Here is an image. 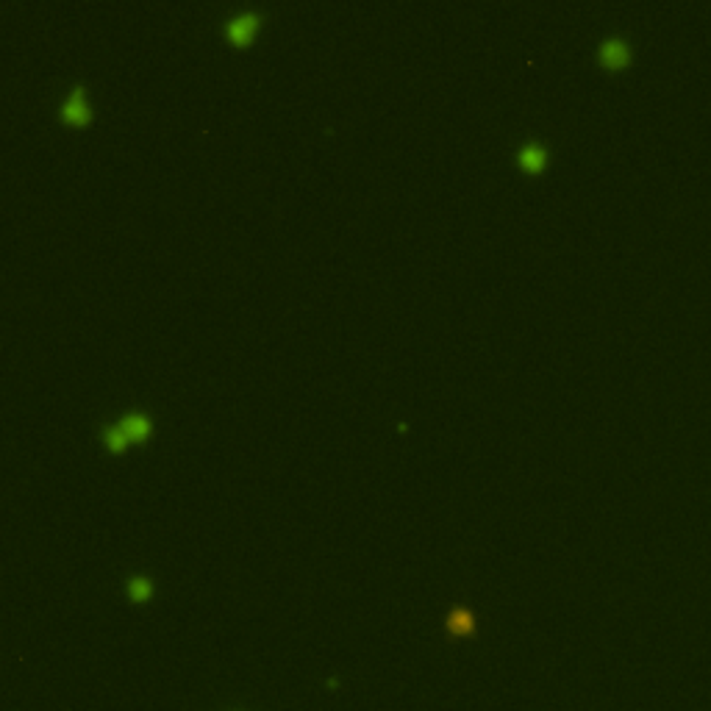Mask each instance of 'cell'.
Here are the masks:
<instances>
[{"mask_svg":"<svg viewBox=\"0 0 711 711\" xmlns=\"http://www.w3.org/2000/svg\"><path fill=\"white\" fill-rule=\"evenodd\" d=\"M62 120L67 126H87L92 120V109H89V100H87V89L84 87H75L70 97L62 103Z\"/></svg>","mask_w":711,"mask_h":711,"instance_id":"cell-1","label":"cell"},{"mask_svg":"<svg viewBox=\"0 0 711 711\" xmlns=\"http://www.w3.org/2000/svg\"><path fill=\"white\" fill-rule=\"evenodd\" d=\"M261 14L259 11H242L236 17H231L226 23V36L233 45H248L253 39V33L259 31Z\"/></svg>","mask_w":711,"mask_h":711,"instance_id":"cell-2","label":"cell"},{"mask_svg":"<svg viewBox=\"0 0 711 711\" xmlns=\"http://www.w3.org/2000/svg\"><path fill=\"white\" fill-rule=\"evenodd\" d=\"M600 62L612 70H619L631 62V45L622 39V36H609L600 42V50H597Z\"/></svg>","mask_w":711,"mask_h":711,"instance_id":"cell-3","label":"cell"},{"mask_svg":"<svg viewBox=\"0 0 711 711\" xmlns=\"http://www.w3.org/2000/svg\"><path fill=\"white\" fill-rule=\"evenodd\" d=\"M517 162H519V167L528 170V172H539V170L548 164V148H545L542 142L531 139V142H525V145L517 150Z\"/></svg>","mask_w":711,"mask_h":711,"instance_id":"cell-4","label":"cell"},{"mask_svg":"<svg viewBox=\"0 0 711 711\" xmlns=\"http://www.w3.org/2000/svg\"><path fill=\"white\" fill-rule=\"evenodd\" d=\"M117 425L123 428V434L128 436V442H145V439L150 436V431H153L150 417L142 414V412H131V414H126Z\"/></svg>","mask_w":711,"mask_h":711,"instance_id":"cell-5","label":"cell"},{"mask_svg":"<svg viewBox=\"0 0 711 711\" xmlns=\"http://www.w3.org/2000/svg\"><path fill=\"white\" fill-rule=\"evenodd\" d=\"M103 445H106L111 453H123L131 442H128V436L123 434V428H120V425H111V428H106V431H103Z\"/></svg>","mask_w":711,"mask_h":711,"instance_id":"cell-6","label":"cell"},{"mask_svg":"<svg viewBox=\"0 0 711 711\" xmlns=\"http://www.w3.org/2000/svg\"><path fill=\"white\" fill-rule=\"evenodd\" d=\"M150 595H153V583L148 578H131L128 581V597L133 603H145V600H150Z\"/></svg>","mask_w":711,"mask_h":711,"instance_id":"cell-7","label":"cell"},{"mask_svg":"<svg viewBox=\"0 0 711 711\" xmlns=\"http://www.w3.org/2000/svg\"><path fill=\"white\" fill-rule=\"evenodd\" d=\"M448 625H451L453 634H470V631H473V614L464 612V609H458V612H453Z\"/></svg>","mask_w":711,"mask_h":711,"instance_id":"cell-8","label":"cell"}]
</instances>
